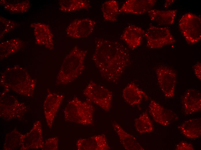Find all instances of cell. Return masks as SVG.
I'll use <instances>...</instances> for the list:
<instances>
[{"mask_svg":"<svg viewBox=\"0 0 201 150\" xmlns=\"http://www.w3.org/2000/svg\"><path fill=\"white\" fill-rule=\"evenodd\" d=\"M92 59L101 76L113 83L118 82L128 65L129 52L119 42L97 38Z\"/></svg>","mask_w":201,"mask_h":150,"instance_id":"6da1fadb","label":"cell"},{"mask_svg":"<svg viewBox=\"0 0 201 150\" xmlns=\"http://www.w3.org/2000/svg\"><path fill=\"white\" fill-rule=\"evenodd\" d=\"M27 71L18 65L7 68L1 74V95L8 92L10 89L19 94L27 97L33 96L36 85Z\"/></svg>","mask_w":201,"mask_h":150,"instance_id":"7a4b0ae2","label":"cell"},{"mask_svg":"<svg viewBox=\"0 0 201 150\" xmlns=\"http://www.w3.org/2000/svg\"><path fill=\"white\" fill-rule=\"evenodd\" d=\"M87 50L74 46L64 59L56 76L57 84L65 85L75 80L83 73Z\"/></svg>","mask_w":201,"mask_h":150,"instance_id":"3957f363","label":"cell"},{"mask_svg":"<svg viewBox=\"0 0 201 150\" xmlns=\"http://www.w3.org/2000/svg\"><path fill=\"white\" fill-rule=\"evenodd\" d=\"M94 108L90 102L83 101L75 97L66 104L64 110L65 120L83 125L93 123Z\"/></svg>","mask_w":201,"mask_h":150,"instance_id":"277c9868","label":"cell"},{"mask_svg":"<svg viewBox=\"0 0 201 150\" xmlns=\"http://www.w3.org/2000/svg\"><path fill=\"white\" fill-rule=\"evenodd\" d=\"M83 93L88 101L93 102L105 111L110 110L113 94L105 87L91 80L86 86Z\"/></svg>","mask_w":201,"mask_h":150,"instance_id":"5b68a950","label":"cell"},{"mask_svg":"<svg viewBox=\"0 0 201 150\" xmlns=\"http://www.w3.org/2000/svg\"><path fill=\"white\" fill-rule=\"evenodd\" d=\"M178 27L185 40L193 44L201 39V19L195 14L188 13L184 14L178 22Z\"/></svg>","mask_w":201,"mask_h":150,"instance_id":"8992f818","label":"cell"},{"mask_svg":"<svg viewBox=\"0 0 201 150\" xmlns=\"http://www.w3.org/2000/svg\"><path fill=\"white\" fill-rule=\"evenodd\" d=\"M27 110L25 104L13 95L6 94L0 97V117L7 120L21 119Z\"/></svg>","mask_w":201,"mask_h":150,"instance_id":"52a82bcc","label":"cell"},{"mask_svg":"<svg viewBox=\"0 0 201 150\" xmlns=\"http://www.w3.org/2000/svg\"><path fill=\"white\" fill-rule=\"evenodd\" d=\"M146 46L150 49L159 48L176 42L171 33L166 27H157L150 25L145 33Z\"/></svg>","mask_w":201,"mask_h":150,"instance_id":"ba28073f","label":"cell"},{"mask_svg":"<svg viewBox=\"0 0 201 150\" xmlns=\"http://www.w3.org/2000/svg\"><path fill=\"white\" fill-rule=\"evenodd\" d=\"M158 84L164 95L167 97H172L174 95L176 82V74L172 68L160 66L156 69Z\"/></svg>","mask_w":201,"mask_h":150,"instance_id":"9c48e42d","label":"cell"},{"mask_svg":"<svg viewBox=\"0 0 201 150\" xmlns=\"http://www.w3.org/2000/svg\"><path fill=\"white\" fill-rule=\"evenodd\" d=\"M96 24V21L88 18L75 20L67 27L66 34L73 38L87 37L92 32Z\"/></svg>","mask_w":201,"mask_h":150,"instance_id":"30bf717a","label":"cell"},{"mask_svg":"<svg viewBox=\"0 0 201 150\" xmlns=\"http://www.w3.org/2000/svg\"><path fill=\"white\" fill-rule=\"evenodd\" d=\"M63 98L64 96L62 94L48 91L43 104V109L46 124L49 128L52 126L55 118Z\"/></svg>","mask_w":201,"mask_h":150,"instance_id":"8fae6325","label":"cell"},{"mask_svg":"<svg viewBox=\"0 0 201 150\" xmlns=\"http://www.w3.org/2000/svg\"><path fill=\"white\" fill-rule=\"evenodd\" d=\"M44 142L41 123L38 120L34 123L30 131L25 134L20 150L42 149Z\"/></svg>","mask_w":201,"mask_h":150,"instance_id":"7c38bea8","label":"cell"},{"mask_svg":"<svg viewBox=\"0 0 201 150\" xmlns=\"http://www.w3.org/2000/svg\"><path fill=\"white\" fill-rule=\"evenodd\" d=\"M149 112L156 122L163 126H167L178 119L174 113L165 108L154 100H151L148 106Z\"/></svg>","mask_w":201,"mask_h":150,"instance_id":"4fadbf2b","label":"cell"},{"mask_svg":"<svg viewBox=\"0 0 201 150\" xmlns=\"http://www.w3.org/2000/svg\"><path fill=\"white\" fill-rule=\"evenodd\" d=\"M78 150H108L111 149L104 134L93 136L88 138L78 139L76 142Z\"/></svg>","mask_w":201,"mask_h":150,"instance_id":"5bb4252c","label":"cell"},{"mask_svg":"<svg viewBox=\"0 0 201 150\" xmlns=\"http://www.w3.org/2000/svg\"><path fill=\"white\" fill-rule=\"evenodd\" d=\"M157 2L156 0H128L119 9V13L139 15L148 12Z\"/></svg>","mask_w":201,"mask_h":150,"instance_id":"9a60e30c","label":"cell"},{"mask_svg":"<svg viewBox=\"0 0 201 150\" xmlns=\"http://www.w3.org/2000/svg\"><path fill=\"white\" fill-rule=\"evenodd\" d=\"M182 104L186 115H191L201 110V94L198 90H187L182 98Z\"/></svg>","mask_w":201,"mask_h":150,"instance_id":"2e32d148","label":"cell"},{"mask_svg":"<svg viewBox=\"0 0 201 150\" xmlns=\"http://www.w3.org/2000/svg\"><path fill=\"white\" fill-rule=\"evenodd\" d=\"M145 32L141 28L134 25L126 27L121 36L130 49L133 50L141 44Z\"/></svg>","mask_w":201,"mask_h":150,"instance_id":"e0dca14e","label":"cell"},{"mask_svg":"<svg viewBox=\"0 0 201 150\" xmlns=\"http://www.w3.org/2000/svg\"><path fill=\"white\" fill-rule=\"evenodd\" d=\"M112 125L119 137L120 142L125 149L145 150L135 137L126 132L118 123L114 121Z\"/></svg>","mask_w":201,"mask_h":150,"instance_id":"ac0fdd59","label":"cell"},{"mask_svg":"<svg viewBox=\"0 0 201 150\" xmlns=\"http://www.w3.org/2000/svg\"><path fill=\"white\" fill-rule=\"evenodd\" d=\"M122 96L125 101L131 106L140 104L144 97L148 98L146 93L133 83H129L124 88Z\"/></svg>","mask_w":201,"mask_h":150,"instance_id":"d6986e66","label":"cell"},{"mask_svg":"<svg viewBox=\"0 0 201 150\" xmlns=\"http://www.w3.org/2000/svg\"><path fill=\"white\" fill-rule=\"evenodd\" d=\"M177 10H161L151 9L148 11L150 20L159 25H168L173 24Z\"/></svg>","mask_w":201,"mask_h":150,"instance_id":"ffe728a7","label":"cell"},{"mask_svg":"<svg viewBox=\"0 0 201 150\" xmlns=\"http://www.w3.org/2000/svg\"><path fill=\"white\" fill-rule=\"evenodd\" d=\"M179 128L182 133L187 138L195 139L199 138L201 135V118L185 121Z\"/></svg>","mask_w":201,"mask_h":150,"instance_id":"44dd1931","label":"cell"},{"mask_svg":"<svg viewBox=\"0 0 201 150\" xmlns=\"http://www.w3.org/2000/svg\"><path fill=\"white\" fill-rule=\"evenodd\" d=\"M25 134L15 129L5 135L3 149L4 150H16L20 149Z\"/></svg>","mask_w":201,"mask_h":150,"instance_id":"7402d4cb","label":"cell"},{"mask_svg":"<svg viewBox=\"0 0 201 150\" xmlns=\"http://www.w3.org/2000/svg\"><path fill=\"white\" fill-rule=\"evenodd\" d=\"M119 9L118 3L117 1L111 0L105 2L101 6L104 18L109 21H116Z\"/></svg>","mask_w":201,"mask_h":150,"instance_id":"603a6c76","label":"cell"},{"mask_svg":"<svg viewBox=\"0 0 201 150\" xmlns=\"http://www.w3.org/2000/svg\"><path fill=\"white\" fill-rule=\"evenodd\" d=\"M60 9L65 12H70L91 7L89 1L86 0H63L59 2Z\"/></svg>","mask_w":201,"mask_h":150,"instance_id":"cb8c5ba5","label":"cell"},{"mask_svg":"<svg viewBox=\"0 0 201 150\" xmlns=\"http://www.w3.org/2000/svg\"><path fill=\"white\" fill-rule=\"evenodd\" d=\"M134 126L137 131L141 134L150 133L153 130L152 123L146 112L135 119Z\"/></svg>","mask_w":201,"mask_h":150,"instance_id":"d4e9b609","label":"cell"},{"mask_svg":"<svg viewBox=\"0 0 201 150\" xmlns=\"http://www.w3.org/2000/svg\"><path fill=\"white\" fill-rule=\"evenodd\" d=\"M22 43L17 40L9 41L0 44V59L6 57L20 49Z\"/></svg>","mask_w":201,"mask_h":150,"instance_id":"484cf974","label":"cell"},{"mask_svg":"<svg viewBox=\"0 0 201 150\" xmlns=\"http://www.w3.org/2000/svg\"><path fill=\"white\" fill-rule=\"evenodd\" d=\"M59 139L56 136L47 139L44 142L42 150H57L58 149Z\"/></svg>","mask_w":201,"mask_h":150,"instance_id":"4316f807","label":"cell"},{"mask_svg":"<svg viewBox=\"0 0 201 150\" xmlns=\"http://www.w3.org/2000/svg\"><path fill=\"white\" fill-rule=\"evenodd\" d=\"M176 149L177 150H194L192 145L185 141H182L177 145Z\"/></svg>","mask_w":201,"mask_h":150,"instance_id":"83f0119b","label":"cell"},{"mask_svg":"<svg viewBox=\"0 0 201 150\" xmlns=\"http://www.w3.org/2000/svg\"><path fill=\"white\" fill-rule=\"evenodd\" d=\"M193 70L196 77L200 80L201 79V65L200 62H198L193 66Z\"/></svg>","mask_w":201,"mask_h":150,"instance_id":"f1b7e54d","label":"cell"},{"mask_svg":"<svg viewBox=\"0 0 201 150\" xmlns=\"http://www.w3.org/2000/svg\"><path fill=\"white\" fill-rule=\"evenodd\" d=\"M174 0H166L164 3V7H168L172 3L174 2Z\"/></svg>","mask_w":201,"mask_h":150,"instance_id":"f546056e","label":"cell"}]
</instances>
